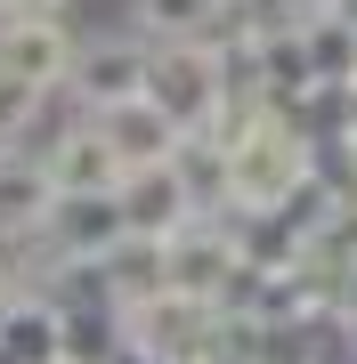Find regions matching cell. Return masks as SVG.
<instances>
[{"label":"cell","instance_id":"obj_1","mask_svg":"<svg viewBox=\"0 0 357 364\" xmlns=\"http://www.w3.org/2000/svg\"><path fill=\"white\" fill-rule=\"evenodd\" d=\"M309 186H317V146L292 130L284 114H268L244 146H227V154H219L212 210H227V219H284Z\"/></svg>","mask_w":357,"mask_h":364},{"label":"cell","instance_id":"obj_2","mask_svg":"<svg viewBox=\"0 0 357 364\" xmlns=\"http://www.w3.org/2000/svg\"><path fill=\"white\" fill-rule=\"evenodd\" d=\"M114 210H122V227H130V243H171V235H187L212 210V195H203V178H195V162H146V170H122V186H114Z\"/></svg>","mask_w":357,"mask_h":364},{"label":"cell","instance_id":"obj_3","mask_svg":"<svg viewBox=\"0 0 357 364\" xmlns=\"http://www.w3.org/2000/svg\"><path fill=\"white\" fill-rule=\"evenodd\" d=\"M236 90H244V81L227 73V57L212 49V41H203V49H155V73H146V97H155L187 138H203V130H212V122H219V105L236 97Z\"/></svg>","mask_w":357,"mask_h":364},{"label":"cell","instance_id":"obj_4","mask_svg":"<svg viewBox=\"0 0 357 364\" xmlns=\"http://www.w3.org/2000/svg\"><path fill=\"white\" fill-rule=\"evenodd\" d=\"M146 73H155V49L122 25V33H81V49H73V81H66V97H73V114H114V105H130L146 97Z\"/></svg>","mask_w":357,"mask_h":364},{"label":"cell","instance_id":"obj_5","mask_svg":"<svg viewBox=\"0 0 357 364\" xmlns=\"http://www.w3.org/2000/svg\"><path fill=\"white\" fill-rule=\"evenodd\" d=\"M73 49H81L73 16H9L0 9V73L9 81H25V90H41V97H66Z\"/></svg>","mask_w":357,"mask_h":364},{"label":"cell","instance_id":"obj_6","mask_svg":"<svg viewBox=\"0 0 357 364\" xmlns=\"http://www.w3.org/2000/svg\"><path fill=\"white\" fill-rule=\"evenodd\" d=\"M41 243L57 251V267H106L130 243V227H122L114 195H57V210L41 219Z\"/></svg>","mask_w":357,"mask_h":364},{"label":"cell","instance_id":"obj_7","mask_svg":"<svg viewBox=\"0 0 357 364\" xmlns=\"http://www.w3.org/2000/svg\"><path fill=\"white\" fill-rule=\"evenodd\" d=\"M98 138L114 146V162H122V170L179 162V154H187V130H179L171 114H162L155 97H130V105H114V114H98Z\"/></svg>","mask_w":357,"mask_h":364},{"label":"cell","instance_id":"obj_8","mask_svg":"<svg viewBox=\"0 0 357 364\" xmlns=\"http://www.w3.org/2000/svg\"><path fill=\"white\" fill-rule=\"evenodd\" d=\"M41 162H49L57 195H114V186H122V162H114V146L98 138V122H73L66 138H49Z\"/></svg>","mask_w":357,"mask_h":364},{"label":"cell","instance_id":"obj_9","mask_svg":"<svg viewBox=\"0 0 357 364\" xmlns=\"http://www.w3.org/2000/svg\"><path fill=\"white\" fill-rule=\"evenodd\" d=\"M236 0H130V33L146 49H203Z\"/></svg>","mask_w":357,"mask_h":364},{"label":"cell","instance_id":"obj_10","mask_svg":"<svg viewBox=\"0 0 357 364\" xmlns=\"http://www.w3.org/2000/svg\"><path fill=\"white\" fill-rule=\"evenodd\" d=\"M66 356V308L49 291H25L0 308V364H57Z\"/></svg>","mask_w":357,"mask_h":364},{"label":"cell","instance_id":"obj_11","mask_svg":"<svg viewBox=\"0 0 357 364\" xmlns=\"http://www.w3.org/2000/svg\"><path fill=\"white\" fill-rule=\"evenodd\" d=\"M301 49H309V81L317 90H357V33L341 25V16H309L301 25Z\"/></svg>","mask_w":357,"mask_h":364},{"label":"cell","instance_id":"obj_12","mask_svg":"<svg viewBox=\"0 0 357 364\" xmlns=\"http://www.w3.org/2000/svg\"><path fill=\"white\" fill-rule=\"evenodd\" d=\"M41 105H49L41 90H25V81L0 73V146H25V138H33V122H41Z\"/></svg>","mask_w":357,"mask_h":364},{"label":"cell","instance_id":"obj_13","mask_svg":"<svg viewBox=\"0 0 357 364\" xmlns=\"http://www.w3.org/2000/svg\"><path fill=\"white\" fill-rule=\"evenodd\" d=\"M0 9H9V16H66L73 0H0Z\"/></svg>","mask_w":357,"mask_h":364},{"label":"cell","instance_id":"obj_14","mask_svg":"<svg viewBox=\"0 0 357 364\" xmlns=\"http://www.w3.org/2000/svg\"><path fill=\"white\" fill-rule=\"evenodd\" d=\"M106 364H162V356H146V348H138V340H122V348H114Z\"/></svg>","mask_w":357,"mask_h":364},{"label":"cell","instance_id":"obj_15","mask_svg":"<svg viewBox=\"0 0 357 364\" xmlns=\"http://www.w3.org/2000/svg\"><path fill=\"white\" fill-rule=\"evenodd\" d=\"M325 16H341V25L357 33V0H333V9H325Z\"/></svg>","mask_w":357,"mask_h":364},{"label":"cell","instance_id":"obj_16","mask_svg":"<svg viewBox=\"0 0 357 364\" xmlns=\"http://www.w3.org/2000/svg\"><path fill=\"white\" fill-rule=\"evenodd\" d=\"M57 364H73V356H57Z\"/></svg>","mask_w":357,"mask_h":364}]
</instances>
